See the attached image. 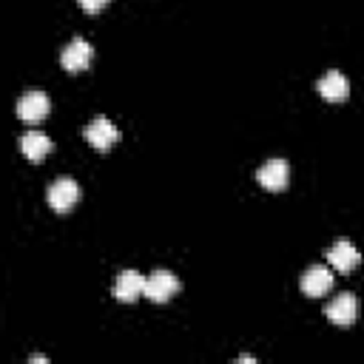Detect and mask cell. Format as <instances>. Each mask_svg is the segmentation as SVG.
Listing matches in <instances>:
<instances>
[{
    "label": "cell",
    "instance_id": "obj_1",
    "mask_svg": "<svg viewBox=\"0 0 364 364\" xmlns=\"http://www.w3.org/2000/svg\"><path fill=\"white\" fill-rule=\"evenodd\" d=\"M46 199H48V205H51L57 213L71 210V208L77 205V199H80V185H77V179H71V176H57V179L48 185Z\"/></svg>",
    "mask_w": 364,
    "mask_h": 364
},
{
    "label": "cell",
    "instance_id": "obj_2",
    "mask_svg": "<svg viewBox=\"0 0 364 364\" xmlns=\"http://www.w3.org/2000/svg\"><path fill=\"white\" fill-rule=\"evenodd\" d=\"M324 316H327L330 324H336V327H350V324L358 318V301H355V296H353L350 290L338 293V296L324 307Z\"/></svg>",
    "mask_w": 364,
    "mask_h": 364
},
{
    "label": "cell",
    "instance_id": "obj_3",
    "mask_svg": "<svg viewBox=\"0 0 364 364\" xmlns=\"http://www.w3.org/2000/svg\"><path fill=\"white\" fill-rule=\"evenodd\" d=\"M48 111H51V100L46 91H26L17 100V117L26 122H40L48 117Z\"/></svg>",
    "mask_w": 364,
    "mask_h": 364
},
{
    "label": "cell",
    "instance_id": "obj_4",
    "mask_svg": "<svg viewBox=\"0 0 364 364\" xmlns=\"http://www.w3.org/2000/svg\"><path fill=\"white\" fill-rule=\"evenodd\" d=\"M111 293H114L117 301L131 304V301H136L139 296H145V276L136 273V270H122V273L114 279Z\"/></svg>",
    "mask_w": 364,
    "mask_h": 364
},
{
    "label": "cell",
    "instance_id": "obj_5",
    "mask_svg": "<svg viewBox=\"0 0 364 364\" xmlns=\"http://www.w3.org/2000/svg\"><path fill=\"white\" fill-rule=\"evenodd\" d=\"M179 290V279L171 273V270H154L145 276V296L151 301H168L173 293Z\"/></svg>",
    "mask_w": 364,
    "mask_h": 364
},
{
    "label": "cell",
    "instance_id": "obj_6",
    "mask_svg": "<svg viewBox=\"0 0 364 364\" xmlns=\"http://www.w3.org/2000/svg\"><path fill=\"white\" fill-rule=\"evenodd\" d=\"M94 57V48L88 40L82 37H71L65 46H63V54H60V63L65 71H82Z\"/></svg>",
    "mask_w": 364,
    "mask_h": 364
},
{
    "label": "cell",
    "instance_id": "obj_7",
    "mask_svg": "<svg viewBox=\"0 0 364 364\" xmlns=\"http://www.w3.org/2000/svg\"><path fill=\"white\" fill-rule=\"evenodd\" d=\"M299 287H301V293L310 296V299L324 296V293L333 287V273H330V267H324V264H310V267L301 273Z\"/></svg>",
    "mask_w": 364,
    "mask_h": 364
},
{
    "label": "cell",
    "instance_id": "obj_8",
    "mask_svg": "<svg viewBox=\"0 0 364 364\" xmlns=\"http://www.w3.org/2000/svg\"><path fill=\"white\" fill-rule=\"evenodd\" d=\"M85 139L97 148V151H108L117 139H119V128L108 119V117H97V119H91L88 125H85Z\"/></svg>",
    "mask_w": 364,
    "mask_h": 364
},
{
    "label": "cell",
    "instance_id": "obj_9",
    "mask_svg": "<svg viewBox=\"0 0 364 364\" xmlns=\"http://www.w3.org/2000/svg\"><path fill=\"white\" fill-rule=\"evenodd\" d=\"M287 179H290V168H287V162L279 159V156L267 159V162L256 171V182H259L262 188H267V191H282V188H287Z\"/></svg>",
    "mask_w": 364,
    "mask_h": 364
},
{
    "label": "cell",
    "instance_id": "obj_10",
    "mask_svg": "<svg viewBox=\"0 0 364 364\" xmlns=\"http://www.w3.org/2000/svg\"><path fill=\"white\" fill-rule=\"evenodd\" d=\"M327 262H330L338 273H347V270H353V267L361 264V253L353 247L350 239H336V242L327 247Z\"/></svg>",
    "mask_w": 364,
    "mask_h": 364
},
{
    "label": "cell",
    "instance_id": "obj_11",
    "mask_svg": "<svg viewBox=\"0 0 364 364\" xmlns=\"http://www.w3.org/2000/svg\"><path fill=\"white\" fill-rule=\"evenodd\" d=\"M316 91L324 97V100H330V102H338V100H347V94H350V82H347V77L341 74V71H327L318 82H316Z\"/></svg>",
    "mask_w": 364,
    "mask_h": 364
},
{
    "label": "cell",
    "instance_id": "obj_12",
    "mask_svg": "<svg viewBox=\"0 0 364 364\" xmlns=\"http://www.w3.org/2000/svg\"><path fill=\"white\" fill-rule=\"evenodd\" d=\"M17 145H20V151H23L31 162H40V159L54 148V142H51L43 131H34V128H31V131H23L20 139H17Z\"/></svg>",
    "mask_w": 364,
    "mask_h": 364
},
{
    "label": "cell",
    "instance_id": "obj_13",
    "mask_svg": "<svg viewBox=\"0 0 364 364\" xmlns=\"http://www.w3.org/2000/svg\"><path fill=\"white\" fill-rule=\"evenodd\" d=\"M80 6H82L85 11H91V14H94V11L105 9V6H108V0H80Z\"/></svg>",
    "mask_w": 364,
    "mask_h": 364
},
{
    "label": "cell",
    "instance_id": "obj_14",
    "mask_svg": "<svg viewBox=\"0 0 364 364\" xmlns=\"http://www.w3.org/2000/svg\"><path fill=\"white\" fill-rule=\"evenodd\" d=\"M31 364H48V358H43V355H31Z\"/></svg>",
    "mask_w": 364,
    "mask_h": 364
}]
</instances>
